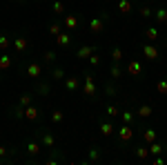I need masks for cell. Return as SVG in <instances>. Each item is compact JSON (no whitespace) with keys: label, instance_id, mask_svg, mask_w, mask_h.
Returning <instances> with one entry per match:
<instances>
[{"label":"cell","instance_id":"cell-24","mask_svg":"<svg viewBox=\"0 0 167 165\" xmlns=\"http://www.w3.org/2000/svg\"><path fill=\"white\" fill-rule=\"evenodd\" d=\"M0 67H9V58H7V56L0 58Z\"/></svg>","mask_w":167,"mask_h":165},{"label":"cell","instance_id":"cell-7","mask_svg":"<svg viewBox=\"0 0 167 165\" xmlns=\"http://www.w3.org/2000/svg\"><path fill=\"white\" fill-rule=\"evenodd\" d=\"M147 38H149V40H156V38H158V31H156L154 27H149V29H147Z\"/></svg>","mask_w":167,"mask_h":165},{"label":"cell","instance_id":"cell-2","mask_svg":"<svg viewBox=\"0 0 167 165\" xmlns=\"http://www.w3.org/2000/svg\"><path fill=\"white\" fill-rule=\"evenodd\" d=\"M156 18H158V22H167V9L160 7V9L156 11Z\"/></svg>","mask_w":167,"mask_h":165},{"label":"cell","instance_id":"cell-19","mask_svg":"<svg viewBox=\"0 0 167 165\" xmlns=\"http://www.w3.org/2000/svg\"><path fill=\"white\" fill-rule=\"evenodd\" d=\"M36 116H38V112H36L34 107H29V109H27V118H36Z\"/></svg>","mask_w":167,"mask_h":165},{"label":"cell","instance_id":"cell-9","mask_svg":"<svg viewBox=\"0 0 167 165\" xmlns=\"http://www.w3.org/2000/svg\"><path fill=\"white\" fill-rule=\"evenodd\" d=\"M89 54H91V47H83V49L78 52V56H80V58H87Z\"/></svg>","mask_w":167,"mask_h":165},{"label":"cell","instance_id":"cell-21","mask_svg":"<svg viewBox=\"0 0 167 165\" xmlns=\"http://www.w3.org/2000/svg\"><path fill=\"white\" fill-rule=\"evenodd\" d=\"M27 150H29L31 154H38V145H36V143H29V145H27Z\"/></svg>","mask_w":167,"mask_h":165},{"label":"cell","instance_id":"cell-13","mask_svg":"<svg viewBox=\"0 0 167 165\" xmlns=\"http://www.w3.org/2000/svg\"><path fill=\"white\" fill-rule=\"evenodd\" d=\"M158 91L160 94H167V80H160L158 83Z\"/></svg>","mask_w":167,"mask_h":165},{"label":"cell","instance_id":"cell-8","mask_svg":"<svg viewBox=\"0 0 167 165\" xmlns=\"http://www.w3.org/2000/svg\"><path fill=\"white\" fill-rule=\"evenodd\" d=\"M100 129H103V134H107V136H109V134L114 132V127H111L109 123H103V125H100Z\"/></svg>","mask_w":167,"mask_h":165},{"label":"cell","instance_id":"cell-23","mask_svg":"<svg viewBox=\"0 0 167 165\" xmlns=\"http://www.w3.org/2000/svg\"><path fill=\"white\" fill-rule=\"evenodd\" d=\"M136 154H138L140 158H145V156H147V150H145V147H138V152H136Z\"/></svg>","mask_w":167,"mask_h":165},{"label":"cell","instance_id":"cell-29","mask_svg":"<svg viewBox=\"0 0 167 165\" xmlns=\"http://www.w3.org/2000/svg\"><path fill=\"white\" fill-rule=\"evenodd\" d=\"M123 118H125V123H129V121H132V114H129V112H125V114H123Z\"/></svg>","mask_w":167,"mask_h":165},{"label":"cell","instance_id":"cell-14","mask_svg":"<svg viewBox=\"0 0 167 165\" xmlns=\"http://www.w3.org/2000/svg\"><path fill=\"white\" fill-rule=\"evenodd\" d=\"M29 74H31V76H38V74H40V67H38V65H31V67H29Z\"/></svg>","mask_w":167,"mask_h":165},{"label":"cell","instance_id":"cell-26","mask_svg":"<svg viewBox=\"0 0 167 165\" xmlns=\"http://www.w3.org/2000/svg\"><path fill=\"white\" fill-rule=\"evenodd\" d=\"M140 14H143V16H149L152 9H149V7H140Z\"/></svg>","mask_w":167,"mask_h":165},{"label":"cell","instance_id":"cell-20","mask_svg":"<svg viewBox=\"0 0 167 165\" xmlns=\"http://www.w3.org/2000/svg\"><path fill=\"white\" fill-rule=\"evenodd\" d=\"M9 45V40H7V36H0V49H5V47Z\"/></svg>","mask_w":167,"mask_h":165},{"label":"cell","instance_id":"cell-3","mask_svg":"<svg viewBox=\"0 0 167 165\" xmlns=\"http://www.w3.org/2000/svg\"><path fill=\"white\" fill-rule=\"evenodd\" d=\"M103 29V18H96L91 22V31H100Z\"/></svg>","mask_w":167,"mask_h":165},{"label":"cell","instance_id":"cell-5","mask_svg":"<svg viewBox=\"0 0 167 165\" xmlns=\"http://www.w3.org/2000/svg\"><path fill=\"white\" fill-rule=\"evenodd\" d=\"M118 9H121V11H125V14H127V11L132 9V5L127 3V0H121V3H118Z\"/></svg>","mask_w":167,"mask_h":165},{"label":"cell","instance_id":"cell-17","mask_svg":"<svg viewBox=\"0 0 167 165\" xmlns=\"http://www.w3.org/2000/svg\"><path fill=\"white\" fill-rule=\"evenodd\" d=\"M42 140H45V145H54V138L49 134H42Z\"/></svg>","mask_w":167,"mask_h":165},{"label":"cell","instance_id":"cell-11","mask_svg":"<svg viewBox=\"0 0 167 165\" xmlns=\"http://www.w3.org/2000/svg\"><path fill=\"white\" fill-rule=\"evenodd\" d=\"M156 138V134H154V129H147L145 132V140H149V143H152V140Z\"/></svg>","mask_w":167,"mask_h":165},{"label":"cell","instance_id":"cell-6","mask_svg":"<svg viewBox=\"0 0 167 165\" xmlns=\"http://www.w3.org/2000/svg\"><path fill=\"white\" fill-rule=\"evenodd\" d=\"M25 47H27V40H25V38H18V40H16V49H18V52H22Z\"/></svg>","mask_w":167,"mask_h":165},{"label":"cell","instance_id":"cell-1","mask_svg":"<svg viewBox=\"0 0 167 165\" xmlns=\"http://www.w3.org/2000/svg\"><path fill=\"white\" fill-rule=\"evenodd\" d=\"M143 52H145V56H147V58H152V60H156V58H158L156 47H152V45H145V47H143Z\"/></svg>","mask_w":167,"mask_h":165},{"label":"cell","instance_id":"cell-28","mask_svg":"<svg viewBox=\"0 0 167 165\" xmlns=\"http://www.w3.org/2000/svg\"><path fill=\"white\" fill-rule=\"evenodd\" d=\"M54 121H56V123L62 121V114H60V112H54Z\"/></svg>","mask_w":167,"mask_h":165},{"label":"cell","instance_id":"cell-25","mask_svg":"<svg viewBox=\"0 0 167 165\" xmlns=\"http://www.w3.org/2000/svg\"><path fill=\"white\" fill-rule=\"evenodd\" d=\"M149 114H152L149 107H140V116H149Z\"/></svg>","mask_w":167,"mask_h":165},{"label":"cell","instance_id":"cell-27","mask_svg":"<svg viewBox=\"0 0 167 165\" xmlns=\"http://www.w3.org/2000/svg\"><path fill=\"white\" fill-rule=\"evenodd\" d=\"M114 58H116V60H121V58H123V54H121V49H114Z\"/></svg>","mask_w":167,"mask_h":165},{"label":"cell","instance_id":"cell-4","mask_svg":"<svg viewBox=\"0 0 167 165\" xmlns=\"http://www.w3.org/2000/svg\"><path fill=\"white\" fill-rule=\"evenodd\" d=\"M121 138H123V140H129V138H132V129H129V127H123V129H121Z\"/></svg>","mask_w":167,"mask_h":165},{"label":"cell","instance_id":"cell-15","mask_svg":"<svg viewBox=\"0 0 167 165\" xmlns=\"http://www.w3.org/2000/svg\"><path fill=\"white\" fill-rule=\"evenodd\" d=\"M67 87H69V89H76V87H78V80H76V78H69V80H67Z\"/></svg>","mask_w":167,"mask_h":165},{"label":"cell","instance_id":"cell-12","mask_svg":"<svg viewBox=\"0 0 167 165\" xmlns=\"http://www.w3.org/2000/svg\"><path fill=\"white\" fill-rule=\"evenodd\" d=\"M163 147H165V145H160V143H154V145H152V152H154V154H160V152H163Z\"/></svg>","mask_w":167,"mask_h":165},{"label":"cell","instance_id":"cell-22","mask_svg":"<svg viewBox=\"0 0 167 165\" xmlns=\"http://www.w3.org/2000/svg\"><path fill=\"white\" fill-rule=\"evenodd\" d=\"M58 42H60V45H67V42H69V36H67V34H62V36L58 38Z\"/></svg>","mask_w":167,"mask_h":165},{"label":"cell","instance_id":"cell-10","mask_svg":"<svg viewBox=\"0 0 167 165\" xmlns=\"http://www.w3.org/2000/svg\"><path fill=\"white\" fill-rule=\"evenodd\" d=\"M129 72H132V74H140V65H138V63H132V65H129Z\"/></svg>","mask_w":167,"mask_h":165},{"label":"cell","instance_id":"cell-18","mask_svg":"<svg viewBox=\"0 0 167 165\" xmlns=\"http://www.w3.org/2000/svg\"><path fill=\"white\" fill-rule=\"evenodd\" d=\"M85 89H87V94H89V96H91V94H94V85H91V76L87 78V87H85Z\"/></svg>","mask_w":167,"mask_h":165},{"label":"cell","instance_id":"cell-16","mask_svg":"<svg viewBox=\"0 0 167 165\" xmlns=\"http://www.w3.org/2000/svg\"><path fill=\"white\" fill-rule=\"evenodd\" d=\"M65 25H67V27H76V18H74V16H69V18L65 20Z\"/></svg>","mask_w":167,"mask_h":165}]
</instances>
